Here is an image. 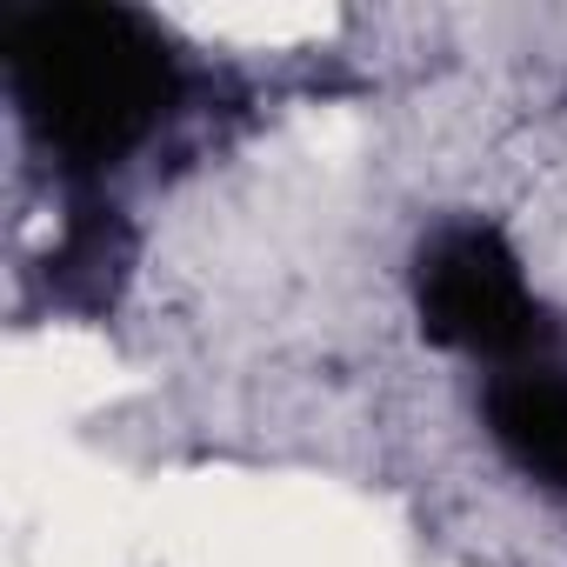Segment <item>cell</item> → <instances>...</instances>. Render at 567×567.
Returning a JSON list of instances; mask_svg holds the SVG:
<instances>
[{"label":"cell","instance_id":"cell-2","mask_svg":"<svg viewBox=\"0 0 567 567\" xmlns=\"http://www.w3.org/2000/svg\"><path fill=\"white\" fill-rule=\"evenodd\" d=\"M414 301H421L427 341L461 348V354H481L494 368L534 361V348L547 334L527 274H520L514 247L494 227H447L421 254Z\"/></svg>","mask_w":567,"mask_h":567},{"label":"cell","instance_id":"cell-3","mask_svg":"<svg viewBox=\"0 0 567 567\" xmlns=\"http://www.w3.org/2000/svg\"><path fill=\"white\" fill-rule=\"evenodd\" d=\"M487 434L514 467L567 487V374L547 361L501 368L487 381Z\"/></svg>","mask_w":567,"mask_h":567},{"label":"cell","instance_id":"cell-1","mask_svg":"<svg viewBox=\"0 0 567 567\" xmlns=\"http://www.w3.org/2000/svg\"><path fill=\"white\" fill-rule=\"evenodd\" d=\"M8 74L34 141L74 174L121 167L181 101L174 41L147 14L101 0L21 8L8 21Z\"/></svg>","mask_w":567,"mask_h":567}]
</instances>
